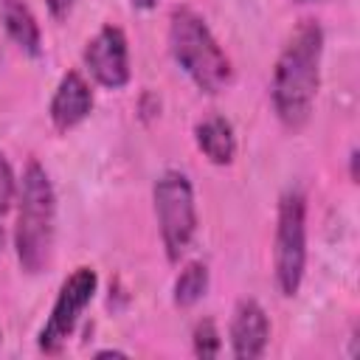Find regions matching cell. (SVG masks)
Wrapping results in <instances>:
<instances>
[{
  "label": "cell",
  "instance_id": "cell-1",
  "mask_svg": "<svg viewBox=\"0 0 360 360\" xmlns=\"http://www.w3.org/2000/svg\"><path fill=\"white\" fill-rule=\"evenodd\" d=\"M321 56L323 31L318 22L304 20L276 59L270 98L278 121L290 129H301L312 115V104L321 87Z\"/></svg>",
  "mask_w": 360,
  "mask_h": 360
},
{
  "label": "cell",
  "instance_id": "cell-2",
  "mask_svg": "<svg viewBox=\"0 0 360 360\" xmlns=\"http://www.w3.org/2000/svg\"><path fill=\"white\" fill-rule=\"evenodd\" d=\"M169 51L174 62L186 70V76L208 96L222 93L231 79L233 68L219 42L214 39L205 20L191 8H174L169 20Z\"/></svg>",
  "mask_w": 360,
  "mask_h": 360
},
{
  "label": "cell",
  "instance_id": "cell-3",
  "mask_svg": "<svg viewBox=\"0 0 360 360\" xmlns=\"http://www.w3.org/2000/svg\"><path fill=\"white\" fill-rule=\"evenodd\" d=\"M53 219H56V197L45 169L31 160L20 180V214L14 231L17 259L25 273H39L51 262L53 248Z\"/></svg>",
  "mask_w": 360,
  "mask_h": 360
},
{
  "label": "cell",
  "instance_id": "cell-4",
  "mask_svg": "<svg viewBox=\"0 0 360 360\" xmlns=\"http://www.w3.org/2000/svg\"><path fill=\"white\" fill-rule=\"evenodd\" d=\"M273 267L281 295L292 298L301 290L307 267V200L301 191H284L278 200Z\"/></svg>",
  "mask_w": 360,
  "mask_h": 360
},
{
  "label": "cell",
  "instance_id": "cell-5",
  "mask_svg": "<svg viewBox=\"0 0 360 360\" xmlns=\"http://www.w3.org/2000/svg\"><path fill=\"white\" fill-rule=\"evenodd\" d=\"M152 200H155V217L166 248V259L180 262L197 231V208L188 177L180 172H163L155 180Z\"/></svg>",
  "mask_w": 360,
  "mask_h": 360
},
{
  "label": "cell",
  "instance_id": "cell-6",
  "mask_svg": "<svg viewBox=\"0 0 360 360\" xmlns=\"http://www.w3.org/2000/svg\"><path fill=\"white\" fill-rule=\"evenodd\" d=\"M98 278L93 267H76L59 287V295L53 301V309L39 332V349L45 354H59L62 346L68 343V338L73 335L82 312L90 307L93 295H96Z\"/></svg>",
  "mask_w": 360,
  "mask_h": 360
},
{
  "label": "cell",
  "instance_id": "cell-7",
  "mask_svg": "<svg viewBox=\"0 0 360 360\" xmlns=\"http://www.w3.org/2000/svg\"><path fill=\"white\" fill-rule=\"evenodd\" d=\"M84 68L96 84L118 90L129 82V48L118 25H104L84 48Z\"/></svg>",
  "mask_w": 360,
  "mask_h": 360
},
{
  "label": "cell",
  "instance_id": "cell-8",
  "mask_svg": "<svg viewBox=\"0 0 360 360\" xmlns=\"http://www.w3.org/2000/svg\"><path fill=\"white\" fill-rule=\"evenodd\" d=\"M270 340V321L259 301L242 298L231 315V352L239 360H256Z\"/></svg>",
  "mask_w": 360,
  "mask_h": 360
},
{
  "label": "cell",
  "instance_id": "cell-9",
  "mask_svg": "<svg viewBox=\"0 0 360 360\" xmlns=\"http://www.w3.org/2000/svg\"><path fill=\"white\" fill-rule=\"evenodd\" d=\"M93 110V93H90V84L82 79V73L76 70H68L59 84H56V93L51 98V124L59 129V132H68L73 129L76 124H82Z\"/></svg>",
  "mask_w": 360,
  "mask_h": 360
},
{
  "label": "cell",
  "instance_id": "cell-10",
  "mask_svg": "<svg viewBox=\"0 0 360 360\" xmlns=\"http://www.w3.org/2000/svg\"><path fill=\"white\" fill-rule=\"evenodd\" d=\"M194 141L200 146V152L217 163V166H228L236 155V138H233V127L231 121H225L222 115H208L194 127Z\"/></svg>",
  "mask_w": 360,
  "mask_h": 360
},
{
  "label": "cell",
  "instance_id": "cell-11",
  "mask_svg": "<svg viewBox=\"0 0 360 360\" xmlns=\"http://www.w3.org/2000/svg\"><path fill=\"white\" fill-rule=\"evenodd\" d=\"M0 20L6 34L28 53V56H39L42 51V37H39V25L31 14V8L22 0H0Z\"/></svg>",
  "mask_w": 360,
  "mask_h": 360
},
{
  "label": "cell",
  "instance_id": "cell-12",
  "mask_svg": "<svg viewBox=\"0 0 360 360\" xmlns=\"http://www.w3.org/2000/svg\"><path fill=\"white\" fill-rule=\"evenodd\" d=\"M208 290V267L202 262H188L174 281V304L194 307Z\"/></svg>",
  "mask_w": 360,
  "mask_h": 360
},
{
  "label": "cell",
  "instance_id": "cell-13",
  "mask_svg": "<svg viewBox=\"0 0 360 360\" xmlns=\"http://www.w3.org/2000/svg\"><path fill=\"white\" fill-rule=\"evenodd\" d=\"M191 340H194V354H197V357H217V354H219V349H222V340H219L217 323H214L211 318L197 321Z\"/></svg>",
  "mask_w": 360,
  "mask_h": 360
},
{
  "label": "cell",
  "instance_id": "cell-14",
  "mask_svg": "<svg viewBox=\"0 0 360 360\" xmlns=\"http://www.w3.org/2000/svg\"><path fill=\"white\" fill-rule=\"evenodd\" d=\"M14 194H17V180H14V172H11V163L0 155V217L11 208L14 202Z\"/></svg>",
  "mask_w": 360,
  "mask_h": 360
},
{
  "label": "cell",
  "instance_id": "cell-15",
  "mask_svg": "<svg viewBox=\"0 0 360 360\" xmlns=\"http://www.w3.org/2000/svg\"><path fill=\"white\" fill-rule=\"evenodd\" d=\"M45 3H48V8H51L53 17H65V14L73 8L76 0H45Z\"/></svg>",
  "mask_w": 360,
  "mask_h": 360
},
{
  "label": "cell",
  "instance_id": "cell-16",
  "mask_svg": "<svg viewBox=\"0 0 360 360\" xmlns=\"http://www.w3.org/2000/svg\"><path fill=\"white\" fill-rule=\"evenodd\" d=\"M96 357H127V354L118 349H101V352H96Z\"/></svg>",
  "mask_w": 360,
  "mask_h": 360
},
{
  "label": "cell",
  "instance_id": "cell-17",
  "mask_svg": "<svg viewBox=\"0 0 360 360\" xmlns=\"http://www.w3.org/2000/svg\"><path fill=\"white\" fill-rule=\"evenodd\" d=\"M155 3H158V0H132L135 8H155Z\"/></svg>",
  "mask_w": 360,
  "mask_h": 360
},
{
  "label": "cell",
  "instance_id": "cell-18",
  "mask_svg": "<svg viewBox=\"0 0 360 360\" xmlns=\"http://www.w3.org/2000/svg\"><path fill=\"white\" fill-rule=\"evenodd\" d=\"M352 180H357V152H352Z\"/></svg>",
  "mask_w": 360,
  "mask_h": 360
},
{
  "label": "cell",
  "instance_id": "cell-19",
  "mask_svg": "<svg viewBox=\"0 0 360 360\" xmlns=\"http://www.w3.org/2000/svg\"><path fill=\"white\" fill-rule=\"evenodd\" d=\"M298 3H315V0H298Z\"/></svg>",
  "mask_w": 360,
  "mask_h": 360
}]
</instances>
